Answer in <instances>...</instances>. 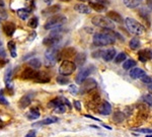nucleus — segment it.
<instances>
[{"mask_svg": "<svg viewBox=\"0 0 152 137\" xmlns=\"http://www.w3.org/2000/svg\"><path fill=\"white\" fill-rule=\"evenodd\" d=\"M92 41L96 47H104V46L114 45L116 42V39H114L112 36L105 33H96L94 35Z\"/></svg>", "mask_w": 152, "mask_h": 137, "instance_id": "obj_1", "label": "nucleus"}, {"mask_svg": "<svg viewBox=\"0 0 152 137\" xmlns=\"http://www.w3.org/2000/svg\"><path fill=\"white\" fill-rule=\"evenodd\" d=\"M66 21H67V18H66L65 15H62V14H54V15L50 16L47 19L44 28H45V30H54V29L62 26Z\"/></svg>", "mask_w": 152, "mask_h": 137, "instance_id": "obj_2", "label": "nucleus"}, {"mask_svg": "<svg viewBox=\"0 0 152 137\" xmlns=\"http://www.w3.org/2000/svg\"><path fill=\"white\" fill-rule=\"evenodd\" d=\"M125 24H126L127 30L131 34H133V35L140 36L145 32V28H144L140 23H138L136 19H134L132 18H125Z\"/></svg>", "mask_w": 152, "mask_h": 137, "instance_id": "obj_3", "label": "nucleus"}, {"mask_svg": "<svg viewBox=\"0 0 152 137\" xmlns=\"http://www.w3.org/2000/svg\"><path fill=\"white\" fill-rule=\"evenodd\" d=\"M62 30L60 28L54 29L53 32H51V34L48 37H46L43 41V44L45 46H47L48 48L57 46V44L60 42V40L62 39Z\"/></svg>", "mask_w": 152, "mask_h": 137, "instance_id": "obj_4", "label": "nucleus"}, {"mask_svg": "<svg viewBox=\"0 0 152 137\" xmlns=\"http://www.w3.org/2000/svg\"><path fill=\"white\" fill-rule=\"evenodd\" d=\"M59 56H60V53H59L57 46L48 48L45 53V65L47 67H52L58 61Z\"/></svg>", "mask_w": 152, "mask_h": 137, "instance_id": "obj_5", "label": "nucleus"}, {"mask_svg": "<svg viewBox=\"0 0 152 137\" xmlns=\"http://www.w3.org/2000/svg\"><path fill=\"white\" fill-rule=\"evenodd\" d=\"M91 23L94 24V26H99V28L102 29H111V30H114L115 29V23L114 21H112L111 19L107 16H102V15H95L92 18Z\"/></svg>", "mask_w": 152, "mask_h": 137, "instance_id": "obj_6", "label": "nucleus"}, {"mask_svg": "<svg viewBox=\"0 0 152 137\" xmlns=\"http://www.w3.org/2000/svg\"><path fill=\"white\" fill-rule=\"evenodd\" d=\"M76 70V64L75 62H72L70 60H64L59 66V73L60 75L68 76L71 75Z\"/></svg>", "mask_w": 152, "mask_h": 137, "instance_id": "obj_7", "label": "nucleus"}, {"mask_svg": "<svg viewBox=\"0 0 152 137\" xmlns=\"http://www.w3.org/2000/svg\"><path fill=\"white\" fill-rule=\"evenodd\" d=\"M96 87H97V82L95 81L94 78H86L81 84L80 92L81 94H89V92H91Z\"/></svg>", "mask_w": 152, "mask_h": 137, "instance_id": "obj_8", "label": "nucleus"}, {"mask_svg": "<svg viewBox=\"0 0 152 137\" xmlns=\"http://www.w3.org/2000/svg\"><path fill=\"white\" fill-rule=\"evenodd\" d=\"M94 69V66H88V67H85V68H82L81 70H80L79 72H78V74L76 75V82H77L78 84H81L83 81H84L86 78H88L90 74H91L92 70Z\"/></svg>", "mask_w": 152, "mask_h": 137, "instance_id": "obj_9", "label": "nucleus"}, {"mask_svg": "<svg viewBox=\"0 0 152 137\" xmlns=\"http://www.w3.org/2000/svg\"><path fill=\"white\" fill-rule=\"evenodd\" d=\"M97 113L104 116H107L112 113V106L109 102H102L97 106Z\"/></svg>", "mask_w": 152, "mask_h": 137, "instance_id": "obj_10", "label": "nucleus"}, {"mask_svg": "<svg viewBox=\"0 0 152 137\" xmlns=\"http://www.w3.org/2000/svg\"><path fill=\"white\" fill-rule=\"evenodd\" d=\"M37 75H38V71L35 70V68L28 67V68H26L23 72H21L20 77L23 78V79H26V80H31V79L35 80Z\"/></svg>", "mask_w": 152, "mask_h": 137, "instance_id": "obj_11", "label": "nucleus"}, {"mask_svg": "<svg viewBox=\"0 0 152 137\" xmlns=\"http://www.w3.org/2000/svg\"><path fill=\"white\" fill-rule=\"evenodd\" d=\"M34 95H34L33 92H28V94L24 95L18 102L19 108H20V109H26V108H28L29 105H31V100L34 99Z\"/></svg>", "mask_w": 152, "mask_h": 137, "instance_id": "obj_12", "label": "nucleus"}, {"mask_svg": "<svg viewBox=\"0 0 152 137\" xmlns=\"http://www.w3.org/2000/svg\"><path fill=\"white\" fill-rule=\"evenodd\" d=\"M138 59L141 62L145 63L152 59V49H144L138 52Z\"/></svg>", "mask_w": 152, "mask_h": 137, "instance_id": "obj_13", "label": "nucleus"}, {"mask_svg": "<svg viewBox=\"0 0 152 137\" xmlns=\"http://www.w3.org/2000/svg\"><path fill=\"white\" fill-rule=\"evenodd\" d=\"M2 30H3L4 34H5L6 36L12 37L14 32L16 30V26H15V23H12V21H6V23H4L3 26H2Z\"/></svg>", "mask_w": 152, "mask_h": 137, "instance_id": "obj_14", "label": "nucleus"}, {"mask_svg": "<svg viewBox=\"0 0 152 137\" xmlns=\"http://www.w3.org/2000/svg\"><path fill=\"white\" fill-rule=\"evenodd\" d=\"M60 9H61L60 5H57V4H55V5H51V6L46 7V8L44 9L43 11H42V14H43L44 16L54 15V14H57L58 12L60 11Z\"/></svg>", "mask_w": 152, "mask_h": 137, "instance_id": "obj_15", "label": "nucleus"}, {"mask_svg": "<svg viewBox=\"0 0 152 137\" xmlns=\"http://www.w3.org/2000/svg\"><path fill=\"white\" fill-rule=\"evenodd\" d=\"M129 75L132 78H133V79H141L142 77L146 75V72L144 71L143 69H141V68L135 67V68H132V69H130Z\"/></svg>", "mask_w": 152, "mask_h": 137, "instance_id": "obj_16", "label": "nucleus"}, {"mask_svg": "<svg viewBox=\"0 0 152 137\" xmlns=\"http://www.w3.org/2000/svg\"><path fill=\"white\" fill-rule=\"evenodd\" d=\"M100 55H102V59H104L105 62H110V61H112L116 57L117 53L115 49H107V50H105V51H102Z\"/></svg>", "mask_w": 152, "mask_h": 137, "instance_id": "obj_17", "label": "nucleus"}, {"mask_svg": "<svg viewBox=\"0 0 152 137\" xmlns=\"http://www.w3.org/2000/svg\"><path fill=\"white\" fill-rule=\"evenodd\" d=\"M107 18H109L112 21H114V23H123V21H124L121 14H120L119 12L114 11V10L107 11Z\"/></svg>", "mask_w": 152, "mask_h": 137, "instance_id": "obj_18", "label": "nucleus"}, {"mask_svg": "<svg viewBox=\"0 0 152 137\" xmlns=\"http://www.w3.org/2000/svg\"><path fill=\"white\" fill-rule=\"evenodd\" d=\"M35 80L40 84H47L51 80V76L46 71H38V75H37Z\"/></svg>", "mask_w": 152, "mask_h": 137, "instance_id": "obj_19", "label": "nucleus"}, {"mask_svg": "<svg viewBox=\"0 0 152 137\" xmlns=\"http://www.w3.org/2000/svg\"><path fill=\"white\" fill-rule=\"evenodd\" d=\"M56 122H58V118H57V117H48V118H46V119H43L42 121H39V122H36V123H34L33 126L36 127V126L50 125V124L56 123Z\"/></svg>", "mask_w": 152, "mask_h": 137, "instance_id": "obj_20", "label": "nucleus"}, {"mask_svg": "<svg viewBox=\"0 0 152 137\" xmlns=\"http://www.w3.org/2000/svg\"><path fill=\"white\" fill-rule=\"evenodd\" d=\"M74 9L79 13H83V14H88L90 12V7L85 5L84 3H77L74 5Z\"/></svg>", "mask_w": 152, "mask_h": 137, "instance_id": "obj_21", "label": "nucleus"}, {"mask_svg": "<svg viewBox=\"0 0 152 137\" xmlns=\"http://www.w3.org/2000/svg\"><path fill=\"white\" fill-rule=\"evenodd\" d=\"M11 75H12V70H11V67L9 66L5 71V74H4V82H5L7 89H11L12 87L11 86Z\"/></svg>", "mask_w": 152, "mask_h": 137, "instance_id": "obj_22", "label": "nucleus"}, {"mask_svg": "<svg viewBox=\"0 0 152 137\" xmlns=\"http://www.w3.org/2000/svg\"><path fill=\"white\" fill-rule=\"evenodd\" d=\"M89 7H91L94 10L97 11V12H104L107 10V6L104 5L102 3H99V2H91L89 1Z\"/></svg>", "mask_w": 152, "mask_h": 137, "instance_id": "obj_23", "label": "nucleus"}, {"mask_svg": "<svg viewBox=\"0 0 152 137\" xmlns=\"http://www.w3.org/2000/svg\"><path fill=\"white\" fill-rule=\"evenodd\" d=\"M29 13H31V11H29L28 9H26V7H24V8H19L18 9V11H16V14H18V18H20L21 21H26L29 16Z\"/></svg>", "mask_w": 152, "mask_h": 137, "instance_id": "obj_24", "label": "nucleus"}, {"mask_svg": "<svg viewBox=\"0 0 152 137\" xmlns=\"http://www.w3.org/2000/svg\"><path fill=\"white\" fill-rule=\"evenodd\" d=\"M143 0H124L125 5L129 8H135V7H138L142 3Z\"/></svg>", "mask_w": 152, "mask_h": 137, "instance_id": "obj_25", "label": "nucleus"}, {"mask_svg": "<svg viewBox=\"0 0 152 137\" xmlns=\"http://www.w3.org/2000/svg\"><path fill=\"white\" fill-rule=\"evenodd\" d=\"M7 48H8L9 52H10L11 57L15 58L16 56H18V54H16V46L13 41H9V42L7 43Z\"/></svg>", "mask_w": 152, "mask_h": 137, "instance_id": "obj_26", "label": "nucleus"}, {"mask_svg": "<svg viewBox=\"0 0 152 137\" xmlns=\"http://www.w3.org/2000/svg\"><path fill=\"white\" fill-rule=\"evenodd\" d=\"M26 116H28V118L29 120H36V119H38L39 117H40V112H39L38 108H34V109H31V111H29L28 113L26 114Z\"/></svg>", "mask_w": 152, "mask_h": 137, "instance_id": "obj_27", "label": "nucleus"}, {"mask_svg": "<svg viewBox=\"0 0 152 137\" xmlns=\"http://www.w3.org/2000/svg\"><path fill=\"white\" fill-rule=\"evenodd\" d=\"M137 62L133 59H128V60H125L123 63V68L125 70H130L132 68H134L136 66Z\"/></svg>", "mask_w": 152, "mask_h": 137, "instance_id": "obj_28", "label": "nucleus"}, {"mask_svg": "<svg viewBox=\"0 0 152 137\" xmlns=\"http://www.w3.org/2000/svg\"><path fill=\"white\" fill-rule=\"evenodd\" d=\"M85 61H86V55H85L84 53L78 54V55L75 57V64L76 65L82 66L85 63Z\"/></svg>", "mask_w": 152, "mask_h": 137, "instance_id": "obj_29", "label": "nucleus"}, {"mask_svg": "<svg viewBox=\"0 0 152 137\" xmlns=\"http://www.w3.org/2000/svg\"><path fill=\"white\" fill-rule=\"evenodd\" d=\"M76 51L75 49L73 48H66L62 53L60 54V56H63L65 58H69V57H73V55H75Z\"/></svg>", "mask_w": 152, "mask_h": 137, "instance_id": "obj_30", "label": "nucleus"}, {"mask_svg": "<svg viewBox=\"0 0 152 137\" xmlns=\"http://www.w3.org/2000/svg\"><path fill=\"white\" fill-rule=\"evenodd\" d=\"M141 43H140V40H139L137 37H135V38L132 39L131 41H130L129 43V46L131 49H133V50H136V49H138L139 47H140Z\"/></svg>", "mask_w": 152, "mask_h": 137, "instance_id": "obj_31", "label": "nucleus"}, {"mask_svg": "<svg viewBox=\"0 0 152 137\" xmlns=\"http://www.w3.org/2000/svg\"><path fill=\"white\" fill-rule=\"evenodd\" d=\"M126 58H127L126 53H124V52L119 53L118 55H116V57H115V63H116V64H120V63L124 62V61L126 60Z\"/></svg>", "mask_w": 152, "mask_h": 137, "instance_id": "obj_32", "label": "nucleus"}, {"mask_svg": "<svg viewBox=\"0 0 152 137\" xmlns=\"http://www.w3.org/2000/svg\"><path fill=\"white\" fill-rule=\"evenodd\" d=\"M28 65L31 66L33 68H35V69H39V68L41 67L42 63L38 58H33V59H31L28 61Z\"/></svg>", "mask_w": 152, "mask_h": 137, "instance_id": "obj_33", "label": "nucleus"}, {"mask_svg": "<svg viewBox=\"0 0 152 137\" xmlns=\"http://www.w3.org/2000/svg\"><path fill=\"white\" fill-rule=\"evenodd\" d=\"M28 26L31 29H36L39 26V19L36 16H33L29 21H28Z\"/></svg>", "mask_w": 152, "mask_h": 137, "instance_id": "obj_34", "label": "nucleus"}, {"mask_svg": "<svg viewBox=\"0 0 152 137\" xmlns=\"http://www.w3.org/2000/svg\"><path fill=\"white\" fill-rule=\"evenodd\" d=\"M66 110H67V108H66V106H65V103L59 105V106H57L56 108H54V111H55V113H58V114L65 113Z\"/></svg>", "mask_w": 152, "mask_h": 137, "instance_id": "obj_35", "label": "nucleus"}, {"mask_svg": "<svg viewBox=\"0 0 152 137\" xmlns=\"http://www.w3.org/2000/svg\"><path fill=\"white\" fill-rule=\"evenodd\" d=\"M56 80H57V82L59 84H62V85L69 84V79H68L66 76H64V75H60V76H58L57 78H56Z\"/></svg>", "mask_w": 152, "mask_h": 137, "instance_id": "obj_36", "label": "nucleus"}, {"mask_svg": "<svg viewBox=\"0 0 152 137\" xmlns=\"http://www.w3.org/2000/svg\"><path fill=\"white\" fill-rule=\"evenodd\" d=\"M125 119L124 115L121 113V112H116L114 114V120L117 122V123H120V122H123Z\"/></svg>", "mask_w": 152, "mask_h": 137, "instance_id": "obj_37", "label": "nucleus"}, {"mask_svg": "<svg viewBox=\"0 0 152 137\" xmlns=\"http://www.w3.org/2000/svg\"><path fill=\"white\" fill-rule=\"evenodd\" d=\"M142 101L145 104H147L148 106L152 107V95H145L142 97Z\"/></svg>", "mask_w": 152, "mask_h": 137, "instance_id": "obj_38", "label": "nucleus"}, {"mask_svg": "<svg viewBox=\"0 0 152 137\" xmlns=\"http://www.w3.org/2000/svg\"><path fill=\"white\" fill-rule=\"evenodd\" d=\"M7 18H8V14H7L6 10L3 7L0 6V21H4V19H6Z\"/></svg>", "mask_w": 152, "mask_h": 137, "instance_id": "obj_39", "label": "nucleus"}, {"mask_svg": "<svg viewBox=\"0 0 152 137\" xmlns=\"http://www.w3.org/2000/svg\"><path fill=\"white\" fill-rule=\"evenodd\" d=\"M0 104L5 105V106H8L9 105L8 101H7V100L5 99V97L3 95V92H2V90H0Z\"/></svg>", "mask_w": 152, "mask_h": 137, "instance_id": "obj_40", "label": "nucleus"}, {"mask_svg": "<svg viewBox=\"0 0 152 137\" xmlns=\"http://www.w3.org/2000/svg\"><path fill=\"white\" fill-rule=\"evenodd\" d=\"M140 14H141V16L144 19H147V21L149 23V13H148V11H146V9H141L140 10Z\"/></svg>", "mask_w": 152, "mask_h": 137, "instance_id": "obj_41", "label": "nucleus"}, {"mask_svg": "<svg viewBox=\"0 0 152 137\" xmlns=\"http://www.w3.org/2000/svg\"><path fill=\"white\" fill-rule=\"evenodd\" d=\"M137 132H140V133H145V134H151L152 133V130L151 129H136Z\"/></svg>", "mask_w": 152, "mask_h": 137, "instance_id": "obj_42", "label": "nucleus"}, {"mask_svg": "<svg viewBox=\"0 0 152 137\" xmlns=\"http://www.w3.org/2000/svg\"><path fill=\"white\" fill-rule=\"evenodd\" d=\"M73 105H74L75 109L77 110V111H81V103L79 101H74L73 102Z\"/></svg>", "mask_w": 152, "mask_h": 137, "instance_id": "obj_43", "label": "nucleus"}, {"mask_svg": "<svg viewBox=\"0 0 152 137\" xmlns=\"http://www.w3.org/2000/svg\"><path fill=\"white\" fill-rule=\"evenodd\" d=\"M26 137H37V132L35 130H31L26 135Z\"/></svg>", "mask_w": 152, "mask_h": 137, "instance_id": "obj_44", "label": "nucleus"}, {"mask_svg": "<svg viewBox=\"0 0 152 137\" xmlns=\"http://www.w3.org/2000/svg\"><path fill=\"white\" fill-rule=\"evenodd\" d=\"M69 92H71V94H76V92H77V89H76V86H75V85H70V86H69Z\"/></svg>", "mask_w": 152, "mask_h": 137, "instance_id": "obj_45", "label": "nucleus"}, {"mask_svg": "<svg viewBox=\"0 0 152 137\" xmlns=\"http://www.w3.org/2000/svg\"><path fill=\"white\" fill-rule=\"evenodd\" d=\"M36 37H37L36 32H31V33L29 34V36H28V40L29 41H34V40H35Z\"/></svg>", "mask_w": 152, "mask_h": 137, "instance_id": "obj_46", "label": "nucleus"}, {"mask_svg": "<svg viewBox=\"0 0 152 137\" xmlns=\"http://www.w3.org/2000/svg\"><path fill=\"white\" fill-rule=\"evenodd\" d=\"M96 2H99V3L104 4V5H107V4L110 3L109 0H96Z\"/></svg>", "mask_w": 152, "mask_h": 137, "instance_id": "obj_47", "label": "nucleus"}, {"mask_svg": "<svg viewBox=\"0 0 152 137\" xmlns=\"http://www.w3.org/2000/svg\"><path fill=\"white\" fill-rule=\"evenodd\" d=\"M0 56H2V57H4L5 56V51H4V49L0 46Z\"/></svg>", "mask_w": 152, "mask_h": 137, "instance_id": "obj_48", "label": "nucleus"}, {"mask_svg": "<svg viewBox=\"0 0 152 137\" xmlns=\"http://www.w3.org/2000/svg\"><path fill=\"white\" fill-rule=\"evenodd\" d=\"M146 3L149 8H152V0H146Z\"/></svg>", "mask_w": 152, "mask_h": 137, "instance_id": "obj_49", "label": "nucleus"}, {"mask_svg": "<svg viewBox=\"0 0 152 137\" xmlns=\"http://www.w3.org/2000/svg\"><path fill=\"white\" fill-rule=\"evenodd\" d=\"M85 117H87V118H90V119H94V120H95V121H99V119H96V118H94V117L90 116V115H85Z\"/></svg>", "mask_w": 152, "mask_h": 137, "instance_id": "obj_50", "label": "nucleus"}, {"mask_svg": "<svg viewBox=\"0 0 152 137\" xmlns=\"http://www.w3.org/2000/svg\"><path fill=\"white\" fill-rule=\"evenodd\" d=\"M0 6H1V7H4V2H3V0H0Z\"/></svg>", "mask_w": 152, "mask_h": 137, "instance_id": "obj_51", "label": "nucleus"}, {"mask_svg": "<svg viewBox=\"0 0 152 137\" xmlns=\"http://www.w3.org/2000/svg\"><path fill=\"white\" fill-rule=\"evenodd\" d=\"M78 1H80V2H89V0H78Z\"/></svg>", "mask_w": 152, "mask_h": 137, "instance_id": "obj_52", "label": "nucleus"}, {"mask_svg": "<svg viewBox=\"0 0 152 137\" xmlns=\"http://www.w3.org/2000/svg\"><path fill=\"white\" fill-rule=\"evenodd\" d=\"M51 1H52V0H45V2H46V3H50Z\"/></svg>", "mask_w": 152, "mask_h": 137, "instance_id": "obj_53", "label": "nucleus"}, {"mask_svg": "<svg viewBox=\"0 0 152 137\" xmlns=\"http://www.w3.org/2000/svg\"><path fill=\"white\" fill-rule=\"evenodd\" d=\"M61 1H64V2H68V1H71V0H61Z\"/></svg>", "mask_w": 152, "mask_h": 137, "instance_id": "obj_54", "label": "nucleus"}, {"mask_svg": "<svg viewBox=\"0 0 152 137\" xmlns=\"http://www.w3.org/2000/svg\"><path fill=\"white\" fill-rule=\"evenodd\" d=\"M1 126H2V121L0 120V128H1Z\"/></svg>", "mask_w": 152, "mask_h": 137, "instance_id": "obj_55", "label": "nucleus"}, {"mask_svg": "<svg viewBox=\"0 0 152 137\" xmlns=\"http://www.w3.org/2000/svg\"><path fill=\"white\" fill-rule=\"evenodd\" d=\"M146 137H152V133H151V135H146Z\"/></svg>", "mask_w": 152, "mask_h": 137, "instance_id": "obj_56", "label": "nucleus"}, {"mask_svg": "<svg viewBox=\"0 0 152 137\" xmlns=\"http://www.w3.org/2000/svg\"><path fill=\"white\" fill-rule=\"evenodd\" d=\"M0 46H1V42H0Z\"/></svg>", "mask_w": 152, "mask_h": 137, "instance_id": "obj_57", "label": "nucleus"}]
</instances>
